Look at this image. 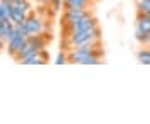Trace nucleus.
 <instances>
[{
  "mask_svg": "<svg viewBox=\"0 0 150 124\" xmlns=\"http://www.w3.org/2000/svg\"><path fill=\"white\" fill-rule=\"evenodd\" d=\"M63 7V2L62 0H51V4L48 5V9H51V14H58Z\"/></svg>",
  "mask_w": 150,
  "mask_h": 124,
  "instance_id": "nucleus-15",
  "label": "nucleus"
},
{
  "mask_svg": "<svg viewBox=\"0 0 150 124\" xmlns=\"http://www.w3.org/2000/svg\"><path fill=\"white\" fill-rule=\"evenodd\" d=\"M103 55L104 53L101 46H79L67 51L68 63L75 65H101Z\"/></svg>",
  "mask_w": 150,
  "mask_h": 124,
  "instance_id": "nucleus-2",
  "label": "nucleus"
},
{
  "mask_svg": "<svg viewBox=\"0 0 150 124\" xmlns=\"http://www.w3.org/2000/svg\"><path fill=\"white\" fill-rule=\"evenodd\" d=\"M28 43V38L21 36V34H16L14 38H10L7 41V53H9L12 58H16L19 55V51L24 48V44Z\"/></svg>",
  "mask_w": 150,
  "mask_h": 124,
  "instance_id": "nucleus-6",
  "label": "nucleus"
},
{
  "mask_svg": "<svg viewBox=\"0 0 150 124\" xmlns=\"http://www.w3.org/2000/svg\"><path fill=\"white\" fill-rule=\"evenodd\" d=\"M140 43L143 44V46H150V32L149 34H145V36L140 39Z\"/></svg>",
  "mask_w": 150,
  "mask_h": 124,
  "instance_id": "nucleus-18",
  "label": "nucleus"
},
{
  "mask_svg": "<svg viewBox=\"0 0 150 124\" xmlns=\"http://www.w3.org/2000/svg\"><path fill=\"white\" fill-rule=\"evenodd\" d=\"M39 56L43 58V61H45V63H48V61H50V53L46 51V48H45V49H41V51H39Z\"/></svg>",
  "mask_w": 150,
  "mask_h": 124,
  "instance_id": "nucleus-17",
  "label": "nucleus"
},
{
  "mask_svg": "<svg viewBox=\"0 0 150 124\" xmlns=\"http://www.w3.org/2000/svg\"><path fill=\"white\" fill-rule=\"evenodd\" d=\"M149 32H150V20L143 14H137V24H135V38H137V41H140Z\"/></svg>",
  "mask_w": 150,
  "mask_h": 124,
  "instance_id": "nucleus-7",
  "label": "nucleus"
},
{
  "mask_svg": "<svg viewBox=\"0 0 150 124\" xmlns=\"http://www.w3.org/2000/svg\"><path fill=\"white\" fill-rule=\"evenodd\" d=\"M143 15H145V17H147V19L150 20V12H149V14H143Z\"/></svg>",
  "mask_w": 150,
  "mask_h": 124,
  "instance_id": "nucleus-21",
  "label": "nucleus"
},
{
  "mask_svg": "<svg viewBox=\"0 0 150 124\" xmlns=\"http://www.w3.org/2000/svg\"><path fill=\"white\" fill-rule=\"evenodd\" d=\"M92 0H63V10L65 9H89Z\"/></svg>",
  "mask_w": 150,
  "mask_h": 124,
  "instance_id": "nucleus-8",
  "label": "nucleus"
},
{
  "mask_svg": "<svg viewBox=\"0 0 150 124\" xmlns=\"http://www.w3.org/2000/svg\"><path fill=\"white\" fill-rule=\"evenodd\" d=\"M5 43H7V41H5V39L2 38V34H0V51H2V49L5 48Z\"/></svg>",
  "mask_w": 150,
  "mask_h": 124,
  "instance_id": "nucleus-20",
  "label": "nucleus"
},
{
  "mask_svg": "<svg viewBox=\"0 0 150 124\" xmlns=\"http://www.w3.org/2000/svg\"><path fill=\"white\" fill-rule=\"evenodd\" d=\"M21 65H46L45 61H43V58L39 56V53L38 55H33V56L29 58H24L22 61H19Z\"/></svg>",
  "mask_w": 150,
  "mask_h": 124,
  "instance_id": "nucleus-12",
  "label": "nucleus"
},
{
  "mask_svg": "<svg viewBox=\"0 0 150 124\" xmlns=\"http://www.w3.org/2000/svg\"><path fill=\"white\" fill-rule=\"evenodd\" d=\"M26 19H28V14H26V12L17 10V9H12V12H10V22H12L14 26H19V24L26 22Z\"/></svg>",
  "mask_w": 150,
  "mask_h": 124,
  "instance_id": "nucleus-10",
  "label": "nucleus"
},
{
  "mask_svg": "<svg viewBox=\"0 0 150 124\" xmlns=\"http://www.w3.org/2000/svg\"><path fill=\"white\" fill-rule=\"evenodd\" d=\"M91 14L92 12L89 9H65L63 10V15H62V27H67V26L84 19L87 15H91Z\"/></svg>",
  "mask_w": 150,
  "mask_h": 124,
  "instance_id": "nucleus-4",
  "label": "nucleus"
},
{
  "mask_svg": "<svg viewBox=\"0 0 150 124\" xmlns=\"http://www.w3.org/2000/svg\"><path fill=\"white\" fill-rule=\"evenodd\" d=\"M97 26H99V24H97V19L91 14V15L84 17V19H80V20H77V22H74V24H70V26L63 27V36L72 34V32H79V31H85V29L97 27Z\"/></svg>",
  "mask_w": 150,
  "mask_h": 124,
  "instance_id": "nucleus-3",
  "label": "nucleus"
},
{
  "mask_svg": "<svg viewBox=\"0 0 150 124\" xmlns=\"http://www.w3.org/2000/svg\"><path fill=\"white\" fill-rule=\"evenodd\" d=\"M62 46H63V51H68L70 48H79V46H101V29L97 26L92 29L67 34L63 36Z\"/></svg>",
  "mask_w": 150,
  "mask_h": 124,
  "instance_id": "nucleus-1",
  "label": "nucleus"
},
{
  "mask_svg": "<svg viewBox=\"0 0 150 124\" xmlns=\"http://www.w3.org/2000/svg\"><path fill=\"white\" fill-rule=\"evenodd\" d=\"M38 53H39L38 49H34L29 43H26V44H24V48L19 51V55L14 58V60H16V61H22L24 58H29V56H33V55H38Z\"/></svg>",
  "mask_w": 150,
  "mask_h": 124,
  "instance_id": "nucleus-9",
  "label": "nucleus"
},
{
  "mask_svg": "<svg viewBox=\"0 0 150 124\" xmlns=\"http://www.w3.org/2000/svg\"><path fill=\"white\" fill-rule=\"evenodd\" d=\"M10 5H12V9H17V10H22V12H26V14H33V10H31V4H29L28 0H10Z\"/></svg>",
  "mask_w": 150,
  "mask_h": 124,
  "instance_id": "nucleus-11",
  "label": "nucleus"
},
{
  "mask_svg": "<svg viewBox=\"0 0 150 124\" xmlns=\"http://www.w3.org/2000/svg\"><path fill=\"white\" fill-rule=\"evenodd\" d=\"M65 63H68V58H67V51L62 49L55 58V65H65Z\"/></svg>",
  "mask_w": 150,
  "mask_h": 124,
  "instance_id": "nucleus-16",
  "label": "nucleus"
},
{
  "mask_svg": "<svg viewBox=\"0 0 150 124\" xmlns=\"http://www.w3.org/2000/svg\"><path fill=\"white\" fill-rule=\"evenodd\" d=\"M137 12L138 14H149L150 12V0H137Z\"/></svg>",
  "mask_w": 150,
  "mask_h": 124,
  "instance_id": "nucleus-14",
  "label": "nucleus"
},
{
  "mask_svg": "<svg viewBox=\"0 0 150 124\" xmlns=\"http://www.w3.org/2000/svg\"><path fill=\"white\" fill-rule=\"evenodd\" d=\"M38 5H41V7H48L50 4H51V0H34Z\"/></svg>",
  "mask_w": 150,
  "mask_h": 124,
  "instance_id": "nucleus-19",
  "label": "nucleus"
},
{
  "mask_svg": "<svg viewBox=\"0 0 150 124\" xmlns=\"http://www.w3.org/2000/svg\"><path fill=\"white\" fill-rule=\"evenodd\" d=\"M24 24H26V29H28V38L29 36L43 34V32L46 31V22H45L43 19H39L36 14H29Z\"/></svg>",
  "mask_w": 150,
  "mask_h": 124,
  "instance_id": "nucleus-5",
  "label": "nucleus"
},
{
  "mask_svg": "<svg viewBox=\"0 0 150 124\" xmlns=\"http://www.w3.org/2000/svg\"><path fill=\"white\" fill-rule=\"evenodd\" d=\"M137 60L143 63V65H150V49L145 48V49H140L138 53H137Z\"/></svg>",
  "mask_w": 150,
  "mask_h": 124,
  "instance_id": "nucleus-13",
  "label": "nucleus"
}]
</instances>
